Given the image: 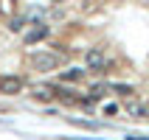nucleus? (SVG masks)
I'll list each match as a JSON object with an SVG mask.
<instances>
[{"instance_id":"10","label":"nucleus","mask_w":149,"mask_h":140,"mask_svg":"<svg viewBox=\"0 0 149 140\" xmlns=\"http://www.w3.org/2000/svg\"><path fill=\"white\" fill-rule=\"evenodd\" d=\"M34 95H37V98H51V95H54V90H48V87H40Z\"/></svg>"},{"instance_id":"5","label":"nucleus","mask_w":149,"mask_h":140,"mask_svg":"<svg viewBox=\"0 0 149 140\" xmlns=\"http://www.w3.org/2000/svg\"><path fill=\"white\" fill-rule=\"evenodd\" d=\"M84 79V70H79V67H73V70H65V73H62V81H82Z\"/></svg>"},{"instance_id":"11","label":"nucleus","mask_w":149,"mask_h":140,"mask_svg":"<svg viewBox=\"0 0 149 140\" xmlns=\"http://www.w3.org/2000/svg\"><path fill=\"white\" fill-rule=\"evenodd\" d=\"M0 11L8 14V11H11V0H0Z\"/></svg>"},{"instance_id":"8","label":"nucleus","mask_w":149,"mask_h":140,"mask_svg":"<svg viewBox=\"0 0 149 140\" xmlns=\"http://www.w3.org/2000/svg\"><path fill=\"white\" fill-rule=\"evenodd\" d=\"M23 25H25V17H11L8 20V28L11 31H23Z\"/></svg>"},{"instance_id":"12","label":"nucleus","mask_w":149,"mask_h":140,"mask_svg":"<svg viewBox=\"0 0 149 140\" xmlns=\"http://www.w3.org/2000/svg\"><path fill=\"white\" fill-rule=\"evenodd\" d=\"M51 3H65V0H51Z\"/></svg>"},{"instance_id":"2","label":"nucleus","mask_w":149,"mask_h":140,"mask_svg":"<svg viewBox=\"0 0 149 140\" xmlns=\"http://www.w3.org/2000/svg\"><path fill=\"white\" fill-rule=\"evenodd\" d=\"M84 62H87V67H90V70H104V67L110 65V62H107V56H104V53H101L99 48L87 50V56H84Z\"/></svg>"},{"instance_id":"6","label":"nucleus","mask_w":149,"mask_h":140,"mask_svg":"<svg viewBox=\"0 0 149 140\" xmlns=\"http://www.w3.org/2000/svg\"><path fill=\"white\" fill-rule=\"evenodd\" d=\"M127 112H130L132 118H143V115H146V107L138 104V101H130V104H127Z\"/></svg>"},{"instance_id":"3","label":"nucleus","mask_w":149,"mask_h":140,"mask_svg":"<svg viewBox=\"0 0 149 140\" xmlns=\"http://www.w3.org/2000/svg\"><path fill=\"white\" fill-rule=\"evenodd\" d=\"M45 37H48V25L37 23L34 28H28V34H25V45H37V42H42Z\"/></svg>"},{"instance_id":"4","label":"nucleus","mask_w":149,"mask_h":140,"mask_svg":"<svg viewBox=\"0 0 149 140\" xmlns=\"http://www.w3.org/2000/svg\"><path fill=\"white\" fill-rule=\"evenodd\" d=\"M0 90L6 92V95H17V92H23V79L6 76V79H0Z\"/></svg>"},{"instance_id":"9","label":"nucleus","mask_w":149,"mask_h":140,"mask_svg":"<svg viewBox=\"0 0 149 140\" xmlns=\"http://www.w3.org/2000/svg\"><path fill=\"white\" fill-rule=\"evenodd\" d=\"M110 90L118 92V95H130V92H132V87H130V84H113Z\"/></svg>"},{"instance_id":"7","label":"nucleus","mask_w":149,"mask_h":140,"mask_svg":"<svg viewBox=\"0 0 149 140\" xmlns=\"http://www.w3.org/2000/svg\"><path fill=\"white\" fill-rule=\"evenodd\" d=\"M107 90H110L107 84H93V87H90V98H93V101L104 98V95H107Z\"/></svg>"},{"instance_id":"1","label":"nucleus","mask_w":149,"mask_h":140,"mask_svg":"<svg viewBox=\"0 0 149 140\" xmlns=\"http://www.w3.org/2000/svg\"><path fill=\"white\" fill-rule=\"evenodd\" d=\"M31 65L37 67V70H56V67L62 65V56H59V53H34Z\"/></svg>"}]
</instances>
